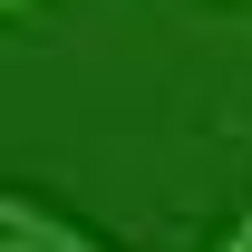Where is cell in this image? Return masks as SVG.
Wrapping results in <instances>:
<instances>
[{
    "label": "cell",
    "instance_id": "7a4b0ae2",
    "mask_svg": "<svg viewBox=\"0 0 252 252\" xmlns=\"http://www.w3.org/2000/svg\"><path fill=\"white\" fill-rule=\"evenodd\" d=\"M214 252H252V214H233V233H223Z\"/></svg>",
    "mask_w": 252,
    "mask_h": 252
},
{
    "label": "cell",
    "instance_id": "277c9868",
    "mask_svg": "<svg viewBox=\"0 0 252 252\" xmlns=\"http://www.w3.org/2000/svg\"><path fill=\"white\" fill-rule=\"evenodd\" d=\"M243 10H252V0H243Z\"/></svg>",
    "mask_w": 252,
    "mask_h": 252
},
{
    "label": "cell",
    "instance_id": "3957f363",
    "mask_svg": "<svg viewBox=\"0 0 252 252\" xmlns=\"http://www.w3.org/2000/svg\"><path fill=\"white\" fill-rule=\"evenodd\" d=\"M0 10H10V20H30V10H39V0H0Z\"/></svg>",
    "mask_w": 252,
    "mask_h": 252
},
{
    "label": "cell",
    "instance_id": "6da1fadb",
    "mask_svg": "<svg viewBox=\"0 0 252 252\" xmlns=\"http://www.w3.org/2000/svg\"><path fill=\"white\" fill-rule=\"evenodd\" d=\"M0 252H117V243H107V233H88L78 214H59L49 194L10 185V194H0Z\"/></svg>",
    "mask_w": 252,
    "mask_h": 252
}]
</instances>
